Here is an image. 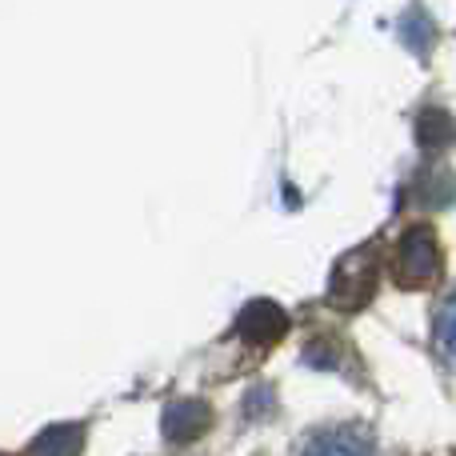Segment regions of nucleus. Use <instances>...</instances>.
<instances>
[{
	"instance_id": "f257e3e1",
	"label": "nucleus",
	"mask_w": 456,
	"mask_h": 456,
	"mask_svg": "<svg viewBox=\"0 0 456 456\" xmlns=\"http://www.w3.org/2000/svg\"><path fill=\"white\" fill-rule=\"evenodd\" d=\"M441 276V240L433 228L417 224L401 236L396 244V281L404 289H425Z\"/></svg>"
},
{
	"instance_id": "f03ea898",
	"label": "nucleus",
	"mask_w": 456,
	"mask_h": 456,
	"mask_svg": "<svg viewBox=\"0 0 456 456\" xmlns=\"http://www.w3.org/2000/svg\"><path fill=\"white\" fill-rule=\"evenodd\" d=\"M372 292H377V252L372 248L348 252V256L337 265V273H332L329 300L337 308H345V313H353V308L369 305Z\"/></svg>"
},
{
	"instance_id": "7ed1b4c3",
	"label": "nucleus",
	"mask_w": 456,
	"mask_h": 456,
	"mask_svg": "<svg viewBox=\"0 0 456 456\" xmlns=\"http://www.w3.org/2000/svg\"><path fill=\"white\" fill-rule=\"evenodd\" d=\"M236 329H240V337L248 340V345L268 348V345H276V340H284V332H289V313H284L276 300H252V305H244Z\"/></svg>"
},
{
	"instance_id": "20e7f679",
	"label": "nucleus",
	"mask_w": 456,
	"mask_h": 456,
	"mask_svg": "<svg viewBox=\"0 0 456 456\" xmlns=\"http://www.w3.org/2000/svg\"><path fill=\"white\" fill-rule=\"evenodd\" d=\"M300 456H377V444L356 425H332L308 436Z\"/></svg>"
},
{
	"instance_id": "39448f33",
	"label": "nucleus",
	"mask_w": 456,
	"mask_h": 456,
	"mask_svg": "<svg viewBox=\"0 0 456 456\" xmlns=\"http://www.w3.org/2000/svg\"><path fill=\"white\" fill-rule=\"evenodd\" d=\"M213 428V409L205 401H173L160 417V433L173 444H197Z\"/></svg>"
},
{
	"instance_id": "423d86ee",
	"label": "nucleus",
	"mask_w": 456,
	"mask_h": 456,
	"mask_svg": "<svg viewBox=\"0 0 456 456\" xmlns=\"http://www.w3.org/2000/svg\"><path fill=\"white\" fill-rule=\"evenodd\" d=\"M85 436H88V428L77 425V420H69V425H53L28 444L24 456H80L85 452Z\"/></svg>"
},
{
	"instance_id": "0eeeda50",
	"label": "nucleus",
	"mask_w": 456,
	"mask_h": 456,
	"mask_svg": "<svg viewBox=\"0 0 456 456\" xmlns=\"http://www.w3.org/2000/svg\"><path fill=\"white\" fill-rule=\"evenodd\" d=\"M417 141H420V149H428V152L449 149V144L456 141V120L449 117V109H436V104H433V109L420 112Z\"/></svg>"
},
{
	"instance_id": "6e6552de",
	"label": "nucleus",
	"mask_w": 456,
	"mask_h": 456,
	"mask_svg": "<svg viewBox=\"0 0 456 456\" xmlns=\"http://www.w3.org/2000/svg\"><path fill=\"white\" fill-rule=\"evenodd\" d=\"M401 40L412 48L417 56H425L428 48L436 45V24L433 16L425 12V8H409V12L401 16Z\"/></svg>"
},
{
	"instance_id": "1a4fd4ad",
	"label": "nucleus",
	"mask_w": 456,
	"mask_h": 456,
	"mask_svg": "<svg viewBox=\"0 0 456 456\" xmlns=\"http://www.w3.org/2000/svg\"><path fill=\"white\" fill-rule=\"evenodd\" d=\"M436 345L441 353L456 361V292L441 305V316H436Z\"/></svg>"
}]
</instances>
